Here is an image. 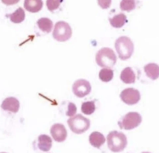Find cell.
<instances>
[{
    "mask_svg": "<svg viewBox=\"0 0 159 153\" xmlns=\"http://www.w3.org/2000/svg\"><path fill=\"white\" fill-rule=\"evenodd\" d=\"M107 144L111 151L117 152L123 151L127 145V138L123 133L114 131L110 132L107 137Z\"/></svg>",
    "mask_w": 159,
    "mask_h": 153,
    "instance_id": "6da1fadb",
    "label": "cell"
},
{
    "mask_svg": "<svg viewBox=\"0 0 159 153\" xmlns=\"http://www.w3.org/2000/svg\"><path fill=\"white\" fill-rule=\"evenodd\" d=\"M115 48L119 58L125 60L130 58L134 50V46L130 39L126 36L118 38L115 43Z\"/></svg>",
    "mask_w": 159,
    "mask_h": 153,
    "instance_id": "7a4b0ae2",
    "label": "cell"
},
{
    "mask_svg": "<svg viewBox=\"0 0 159 153\" xmlns=\"http://www.w3.org/2000/svg\"><path fill=\"white\" fill-rule=\"evenodd\" d=\"M117 60L114 51L108 47L101 49L96 55V63L102 68H112L116 63Z\"/></svg>",
    "mask_w": 159,
    "mask_h": 153,
    "instance_id": "3957f363",
    "label": "cell"
},
{
    "mask_svg": "<svg viewBox=\"0 0 159 153\" xmlns=\"http://www.w3.org/2000/svg\"><path fill=\"white\" fill-rule=\"evenodd\" d=\"M67 123L71 130L75 133L80 134L89 128L90 122L89 119L81 114H76L68 119Z\"/></svg>",
    "mask_w": 159,
    "mask_h": 153,
    "instance_id": "277c9868",
    "label": "cell"
},
{
    "mask_svg": "<svg viewBox=\"0 0 159 153\" xmlns=\"http://www.w3.org/2000/svg\"><path fill=\"white\" fill-rule=\"evenodd\" d=\"M142 121L140 114L136 112H129L118 121V125L121 129L131 130L138 127Z\"/></svg>",
    "mask_w": 159,
    "mask_h": 153,
    "instance_id": "5b68a950",
    "label": "cell"
},
{
    "mask_svg": "<svg viewBox=\"0 0 159 153\" xmlns=\"http://www.w3.org/2000/svg\"><path fill=\"white\" fill-rule=\"evenodd\" d=\"M72 33L71 28L69 24L65 21H61L56 24L52 36L57 41L64 42L70 39Z\"/></svg>",
    "mask_w": 159,
    "mask_h": 153,
    "instance_id": "8992f818",
    "label": "cell"
},
{
    "mask_svg": "<svg viewBox=\"0 0 159 153\" xmlns=\"http://www.w3.org/2000/svg\"><path fill=\"white\" fill-rule=\"evenodd\" d=\"M122 101L129 105L137 103L141 99V95L139 91L133 88H128L122 91L120 94Z\"/></svg>",
    "mask_w": 159,
    "mask_h": 153,
    "instance_id": "52a82bcc",
    "label": "cell"
},
{
    "mask_svg": "<svg viewBox=\"0 0 159 153\" xmlns=\"http://www.w3.org/2000/svg\"><path fill=\"white\" fill-rule=\"evenodd\" d=\"M91 90L90 83L84 79H81L77 80L73 86V91L76 96L83 98L89 94Z\"/></svg>",
    "mask_w": 159,
    "mask_h": 153,
    "instance_id": "ba28073f",
    "label": "cell"
},
{
    "mask_svg": "<svg viewBox=\"0 0 159 153\" xmlns=\"http://www.w3.org/2000/svg\"><path fill=\"white\" fill-rule=\"evenodd\" d=\"M51 135L55 141L58 142H64L67 137V132L63 124L57 123L53 125L50 129Z\"/></svg>",
    "mask_w": 159,
    "mask_h": 153,
    "instance_id": "9c48e42d",
    "label": "cell"
},
{
    "mask_svg": "<svg viewBox=\"0 0 159 153\" xmlns=\"http://www.w3.org/2000/svg\"><path fill=\"white\" fill-rule=\"evenodd\" d=\"M1 107L4 111L16 113L19 111L20 103L16 98L8 97L3 100Z\"/></svg>",
    "mask_w": 159,
    "mask_h": 153,
    "instance_id": "30bf717a",
    "label": "cell"
},
{
    "mask_svg": "<svg viewBox=\"0 0 159 153\" xmlns=\"http://www.w3.org/2000/svg\"><path fill=\"white\" fill-rule=\"evenodd\" d=\"M52 146V140L49 136L42 134L38 137V146L40 150L47 152L50 150Z\"/></svg>",
    "mask_w": 159,
    "mask_h": 153,
    "instance_id": "8fae6325",
    "label": "cell"
},
{
    "mask_svg": "<svg viewBox=\"0 0 159 153\" xmlns=\"http://www.w3.org/2000/svg\"><path fill=\"white\" fill-rule=\"evenodd\" d=\"M43 2L41 0H26L24 3V7L27 11L36 13L41 10Z\"/></svg>",
    "mask_w": 159,
    "mask_h": 153,
    "instance_id": "7c38bea8",
    "label": "cell"
},
{
    "mask_svg": "<svg viewBox=\"0 0 159 153\" xmlns=\"http://www.w3.org/2000/svg\"><path fill=\"white\" fill-rule=\"evenodd\" d=\"M105 138L102 133L98 132H94L89 137V141L93 146L99 149L105 142Z\"/></svg>",
    "mask_w": 159,
    "mask_h": 153,
    "instance_id": "4fadbf2b",
    "label": "cell"
},
{
    "mask_svg": "<svg viewBox=\"0 0 159 153\" xmlns=\"http://www.w3.org/2000/svg\"><path fill=\"white\" fill-rule=\"evenodd\" d=\"M120 78L124 83L131 84L135 82L136 75L132 68L127 67L122 71Z\"/></svg>",
    "mask_w": 159,
    "mask_h": 153,
    "instance_id": "5bb4252c",
    "label": "cell"
},
{
    "mask_svg": "<svg viewBox=\"0 0 159 153\" xmlns=\"http://www.w3.org/2000/svg\"><path fill=\"white\" fill-rule=\"evenodd\" d=\"M144 70L149 78L156 80L159 77V66L156 63H150L144 67Z\"/></svg>",
    "mask_w": 159,
    "mask_h": 153,
    "instance_id": "9a60e30c",
    "label": "cell"
},
{
    "mask_svg": "<svg viewBox=\"0 0 159 153\" xmlns=\"http://www.w3.org/2000/svg\"><path fill=\"white\" fill-rule=\"evenodd\" d=\"M6 16L9 18L11 21L15 23H20L25 20V11L20 7L11 14H7Z\"/></svg>",
    "mask_w": 159,
    "mask_h": 153,
    "instance_id": "2e32d148",
    "label": "cell"
},
{
    "mask_svg": "<svg viewBox=\"0 0 159 153\" xmlns=\"http://www.w3.org/2000/svg\"><path fill=\"white\" fill-rule=\"evenodd\" d=\"M111 25L116 28H120L123 27L127 21V17L125 14L120 13L109 19Z\"/></svg>",
    "mask_w": 159,
    "mask_h": 153,
    "instance_id": "e0dca14e",
    "label": "cell"
},
{
    "mask_svg": "<svg viewBox=\"0 0 159 153\" xmlns=\"http://www.w3.org/2000/svg\"><path fill=\"white\" fill-rule=\"evenodd\" d=\"M38 26L42 31L47 33H50L53 27L52 22L47 18H42L37 22Z\"/></svg>",
    "mask_w": 159,
    "mask_h": 153,
    "instance_id": "ac0fdd59",
    "label": "cell"
},
{
    "mask_svg": "<svg viewBox=\"0 0 159 153\" xmlns=\"http://www.w3.org/2000/svg\"><path fill=\"white\" fill-rule=\"evenodd\" d=\"M94 100L83 103L81 105V111L86 115H90L95 111L96 107Z\"/></svg>",
    "mask_w": 159,
    "mask_h": 153,
    "instance_id": "d6986e66",
    "label": "cell"
},
{
    "mask_svg": "<svg viewBox=\"0 0 159 153\" xmlns=\"http://www.w3.org/2000/svg\"><path fill=\"white\" fill-rule=\"evenodd\" d=\"M99 76L100 79L103 82H109L113 78V71L109 68H103L99 72Z\"/></svg>",
    "mask_w": 159,
    "mask_h": 153,
    "instance_id": "ffe728a7",
    "label": "cell"
},
{
    "mask_svg": "<svg viewBox=\"0 0 159 153\" xmlns=\"http://www.w3.org/2000/svg\"><path fill=\"white\" fill-rule=\"evenodd\" d=\"M120 7L122 11H130L135 8V1L133 0H123L120 3Z\"/></svg>",
    "mask_w": 159,
    "mask_h": 153,
    "instance_id": "44dd1931",
    "label": "cell"
},
{
    "mask_svg": "<svg viewBox=\"0 0 159 153\" xmlns=\"http://www.w3.org/2000/svg\"><path fill=\"white\" fill-rule=\"evenodd\" d=\"M62 1L60 0H48L46 1V6L48 9L52 12L59 8Z\"/></svg>",
    "mask_w": 159,
    "mask_h": 153,
    "instance_id": "7402d4cb",
    "label": "cell"
},
{
    "mask_svg": "<svg viewBox=\"0 0 159 153\" xmlns=\"http://www.w3.org/2000/svg\"><path fill=\"white\" fill-rule=\"evenodd\" d=\"M77 111V108L75 104L72 103H69L67 107L66 116L71 117L74 116Z\"/></svg>",
    "mask_w": 159,
    "mask_h": 153,
    "instance_id": "603a6c76",
    "label": "cell"
},
{
    "mask_svg": "<svg viewBox=\"0 0 159 153\" xmlns=\"http://www.w3.org/2000/svg\"><path fill=\"white\" fill-rule=\"evenodd\" d=\"M99 5L103 8L105 9L108 8L111 4V1H98Z\"/></svg>",
    "mask_w": 159,
    "mask_h": 153,
    "instance_id": "cb8c5ba5",
    "label": "cell"
},
{
    "mask_svg": "<svg viewBox=\"0 0 159 153\" xmlns=\"http://www.w3.org/2000/svg\"><path fill=\"white\" fill-rule=\"evenodd\" d=\"M142 153H151L150 152H142Z\"/></svg>",
    "mask_w": 159,
    "mask_h": 153,
    "instance_id": "d4e9b609",
    "label": "cell"
},
{
    "mask_svg": "<svg viewBox=\"0 0 159 153\" xmlns=\"http://www.w3.org/2000/svg\"><path fill=\"white\" fill-rule=\"evenodd\" d=\"M1 153H6V152H1Z\"/></svg>",
    "mask_w": 159,
    "mask_h": 153,
    "instance_id": "484cf974",
    "label": "cell"
}]
</instances>
